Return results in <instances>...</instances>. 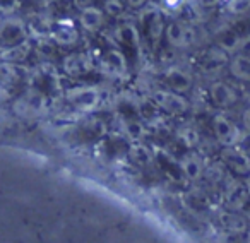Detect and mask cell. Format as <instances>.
I'll return each mask as SVG.
<instances>
[{
    "label": "cell",
    "instance_id": "cell-1",
    "mask_svg": "<svg viewBox=\"0 0 250 243\" xmlns=\"http://www.w3.org/2000/svg\"><path fill=\"white\" fill-rule=\"evenodd\" d=\"M214 130H216V136L218 139L221 141L223 144L229 147H235L238 142H242V130L233 123L231 120H228L226 117H216L214 120Z\"/></svg>",
    "mask_w": 250,
    "mask_h": 243
},
{
    "label": "cell",
    "instance_id": "cell-2",
    "mask_svg": "<svg viewBox=\"0 0 250 243\" xmlns=\"http://www.w3.org/2000/svg\"><path fill=\"white\" fill-rule=\"evenodd\" d=\"M225 161L238 175L250 177V156L245 151L238 149V147H229V149L225 151Z\"/></svg>",
    "mask_w": 250,
    "mask_h": 243
},
{
    "label": "cell",
    "instance_id": "cell-3",
    "mask_svg": "<svg viewBox=\"0 0 250 243\" xmlns=\"http://www.w3.org/2000/svg\"><path fill=\"white\" fill-rule=\"evenodd\" d=\"M211 96H212V100H214L218 104H221V106H231L233 103L238 101L236 91L225 82L214 84V86L211 87Z\"/></svg>",
    "mask_w": 250,
    "mask_h": 243
},
{
    "label": "cell",
    "instance_id": "cell-4",
    "mask_svg": "<svg viewBox=\"0 0 250 243\" xmlns=\"http://www.w3.org/2000/svg\"><path fill=\"white\" fill-rule=\"evenodd\" d=\"M229 72L235 79L242 82H250V57L236 55L229 63Z\"/></svg>",
    "mask_w": 250,
    "mask_h": 243
},
{
    "label": "cell",
    "instance_id": "cell-5",
    "mask_svg": "<svg viewBox=\"0 0 250 243\" xmlns=\"http://www.w3.org/2000/svg\"><path fill=\"white\" fill-rule=\"evenodd\" d=\"M242 123H243V129L250 134V106L243 110V115H242Z\"/></svg>",
    "mask_w": 250,
    "mask_h": 243
},
{
    "label": "cell",
    "instance_id": "cell-6",
    "mask_svg": "<svg viewBox=\"0 0 250 243\" xmlns=\"http://www.w3.org/2000/svg\"><path fill=\"white\" fill-rule=\"evenodd\" d=\"M231 7L235 12H247L250 9V2H231Z\"/></svg>",
    "mask_w": 250,
    "mask_h": 243
},
{
    "label": "cell",
    "instance_id": "cell-7",
    "mask_svg": "<svg viewBox=\"0 0 250 243\" xmlns=\"http://www.w3.org/2000/svg\"><path fill=\"white\" fill-rule=\"evenodd\" d=\"M247 192H249V195H250V177L247 178Z\"/></svg>",
    "mask_w": 250,
    "mask_h": 243
}]
</instances>
